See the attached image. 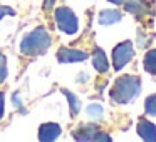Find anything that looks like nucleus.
<instances>
[{
	"label": "nucleus",
	"mask_w": 156,
	"mask_h": 142,
	"mask_svg": "<svg viewBox=\"0 0 156 142\" xmlns=\"http://www.w3.org/2000/svg\"><path fill=\"white\" fill-rule=\"evenodd\" d=\"M139 92H141V80L138 75H122L116 79L109 90V95L116 104H129L138 97Z\"/></svg>",
	"instance_id": "nucleus-1"
},
{
	"label": "nucleus",
	"mask_w": 156,
	"mask_h": 142,
	"mask_svg": "<svg viewBox=\"0 0 156 142\" xmlns=\"http://www.w3.org/2000/svg\"><path fill=\"white\" fill-rule=\"evenodd\" d=\"M51 34L44 27H37L32 32H29L24 37V40L20 42V52L24 55H29V57H35V55L45 54V50L51 47Z\"/></svg>",
	"instance_id": "nucleus-2"
},
{
	"label": "nucleus",
	"mask_w": 156,
	"mask_h": 142,
	"mask_svg": "<svg viewBox=\"0 0 156 142\" xmlns=\"http://www.w3.org/2000/svg\"><path fill=\"white\" fill-rule=\"evenodd\" d=\"M55 17V24H57V29L61 32L67 35H74L76 32L79 30V22L77 17L74 15V12L67 7H57L54 12Z\"/></svg>",
	"instance_id": "nucleus-3"
},
{
	"label": "nucleus",
	"mask_w": 156,
	"mask_h": 142,
	"mask_svg": "<svg viewBox=\"0 0 156 142\" xmlns=\"http://www.w3.org/2000/svg\"><path fill=\"white\" fill-rule=\"evenodd\" d=\"M133 57H134V45L131 40H124L122 44L116 45L112 50V65L116 70H121L128 62H131Z\"/></svg>",
	"instance_id": "nucleus-4"
},
{
	"label": "nucleus",
	"mask_w": 156,
	"mask_h": 142,
	"mask_svg": "<svg viewBox=\"0 0 156 142\" xmlns=\"http://www.w3.org/2000/svg\"><path fill=\"white\" fill-rule=\"evenodd\" d=\"M57 60L62 64H72V62H84L87 60V54L84 50H77V49H67L61 47L57 50Z\"/></svg>",
	"instance_id": "nucleus-5"
},
{
	"label": "nucleus",
	"mask_w": 156,
	"mask_h": 142,
	"mask_svg": "<svg viewBox=\"0 0 156 142\" xmlns=\"http://www.w3.org/2000/svg\"><path fill=\"white\" fill-rule=\"evenodd\" d=\"M61 135V125L54 122H47L39 127V140L42 142H52Z\"/></svg>",
	"instance_id": "nucleus-6"
},
{
	"label": "nucleus",
	"mask_w": 156,
	"mask_h": 142,
	"mask_svg": "<svg viewBox=\"0 0 156 142\" xmlns=\"http://www.w3.org/2000/svg\"><path fill=\"white\" fill-rule=\"evenodd\" d=\"M136 132L139 134V137H141L143 140H148V142L156 140V125L153 124V122L146 120V119H141V120L138 122Z\"/></svg>",
	"instance_id": "nucleus-7"
},
{
	"label": "nucleus",
	"mask_w": 156,
	"mask_h": 142,
	"mask_svg": "<svg viewBox=\"0 0 156 142\" xmlns=\"http://www.w3.org/2000/svg\"><path fill=\"white\" fill-rule=\"evenodd\" d=\"M92 67L99 72V74H106L109 70V62L108 57H106L104 50L99 47L94 49V54H92Z\"/></svg>",
	"instance_id": "nucleus-8"
},
{
	"label": "nucleus",
	"mask_w": 156,
	"mask_h": 142,
	"mask_svg": "<svg viewBox=\"0 0 156 142\" xmlns=\"http://www.w3.org/2000/svg\"><path fill=\"white\" fill-rule=\"evenodd\" d=\"M99 129L96 124H82L77 130L74 132V137L77 140H94Z\"/></svg>",
	"instance_id": "nucleus-9"
},
{
	"label": "nucleus",
	"mask_w": 156,
	"mask_h": 142,
	"mask_svg": "<svg viewBox=\"0 0 156 142\" xmlns=\"http://www.w3.org/2000/svg\"><path fill=\"white\" fill-rule=\"evenodd\" d=\"M124 8H126V12L136 15V17H141V15H144L148 12V5L143 0H128L124 4Z\"/></svg>",
	"instance_id": "nucleus-10"
},
{
	"label": "nucleus",
	"mask_w": 156,
	"mask_h": 142,
	"mask_svg": "<svg viewBox=\"0 0 156 142\" xmlns=\"http://www.w3.org/2000/svg\"><path fill=\"white\" fill-rule=\"evenodd\" d=\"M121 19H122V15L118 10H102L99 14V24L101 25H112V24H118Z\"/></svg>",
	"instance_id": "nucleus-11"
},
{
	"label": "nucleus",
	"mask_w": 156,
	"mask_h": 142,
	"mask_svg": "<svg viewBox=\"0 0 156 142\" xmlns=\"http://www.w3.org/2000/svg\"><path fill=\"white\" fill-rule=\"evenodd\" d=\"M62 94L66 95V99H67V102H69V110H71V115H72V117H76V115L81 112V99H79L77 95H74L71 90H67V89H62Z\"/></svg>",
	"instance_id": "nucleus-12"
},
{
	"label": "nucleus",
	"mask_w": 156,
	"mask_h": 142,
	"mask_svg": "<svg viewBox=\"0 0 156 142\" xmlns=\"http://www.w3.org/2000/svg\"><path fill=\"white\" fill-rule=\"evenodd\" d=\"M143 65H144V70L151 75H156V49L154 50H149L148 54L143 59Z\"/></svg>",
	"instance_id": "nucleus-13"
},
{
	"label": "nucleus",
	"mask_w": 156,
	"mask_h": 142,
	"mask_svg": "<svg viewBox=\"0 0 156 142\" xmlns=\"http://www.w3.org/2000/svg\"><path fill=\"white\" fill-rule=\"evenodd\" d=\"M144 110L149 115H156V94L149 95L144 100Z\"/></svg>",
	"instance_id": "nucleus-14"
},
{
	"label": "nucleus",
	"mask_w": 156,
	"mask_h": 142,
	"mask_svg": "<svg viewBox=\"0 0 156 142\" xmlns=\"http://www.w3.org/2000/svg\"><path fill=\"white\" fill-rule=\"evenodd\" d=\"M102 105L101 104H91L87 107V115L91 119H101L102 117Z\"/></svg>",
	"instance_id": "nucleus-15"
},
{
	"label": "nucleus",
	"mask_w": 156,
	"mask_h": 142,
	"mask_svg": "<svg viewBox=\"0 0 156 142\" xmlns=\"http://www.w3.org/2000/svg\"><path fill=\"white\" fill-rule=\"evenodd\" d=\"M7 79V59L4 54H0V84Z\"/></svg>",
	"instance_id": "nucleus-16"
},
{
	"label": "nucleus",
	"mask_w": 156,
	"mask_h": 142,
	"mask_svg": "<svg viewBox=\"0 0 156 142\" xmlns=\"http://www.w3.org/2000/svg\"><path fill=\"white\" fill-rule=\"evenodd\" d=\"M5 95L4 92H0V119L4 117V112H5Z\"/></svg>",
	"instance_id": "nucleus-17"
},
{
	"label": "nucleus",
	"mask_w": 156,
	"mask_h": 142,
	"mask_svg": "<svg viewBox=\"0 0 156 142\" xmlns=\"http://www.w3.org/2000/svg\"><path fill=\"white\" fill-rule=\"evenodd\" d=\"M54 2H55V0H45V2H44V8H45V10H51V8L54 7Z\"/></svg>",
	"instance_id": "nucleus-18"
},
{
	"label": "nucleus",
	"mask_w": 156,
	"mask_h": 142,
	"mask_svg": "<svg viewBox=\"0 0 156 142\" xmlns=\"http://www.w3.org/2000/svg\"><path fill=\"white\" fill-rule=\"evenodd\" d=\"M108 2H111V4H114V5H124L128 0H108Z\"/></svg>",
	"instance_id": "nucleus-19"
}]
</instances>
